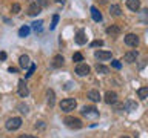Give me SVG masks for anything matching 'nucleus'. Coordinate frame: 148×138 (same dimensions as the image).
<instances>
[{
    "label": "nucleus",
    "instance_id": "nucleus-1",
    "mask_svg": "<svg viewBox=\"0 0 148 138\" xmlns=\"http://www.w3.org/2000/svg\"><path fill=\"white\" fill-rule=\"evenodd\" d=\"M76 106H77V101L74 98H65L60 101V109L63 112H71V110L76 109Z\"/></svg>",
    "mask_w": 148,
    "mask_h": 138
},
{
    "label": "nucleus",
    "instance_id": "nucleus-2",
    "mask_svg": "<svg viewBox=\"0 0 148 138\" xmlns=\"http://www.w3.org/2000/svg\"><path fill=\"white\" fill-rule=\"evenodd\" d=\"M5 126H6L8 131H17V129L22 126V118H20V117H12V118H9Z\"/></svg>",
    "mask_w": 148,
    "mask_h": 138
},
{
    "label": "nucleus",
    "instance_id": "nucleus-3",
    "mask_svg": "<svg viewBox=\"0 0 148 138\" xmlns=\"http://www.w3.org/2000/svg\"><path fill=\"white\" fill-rule=\"evenodd\" d=\"M65 124H66L69 129H80L83 126V123L80 121V120L74 118V117H66L65 118Z\"/></svg>",
    "mask_w": 148,
    "mask_h": 138
},
{
    "label": "nucleus",
    "instance_id": "nucleus-4",
    "mask_svg": "<svg viewBox=\"0 0 148 138\" xmlns=\"http://www.w3.org/2000/svg\"><path fill=\"white\" fill-rule=\"evenodd\" d=\"M125 45L130 46V48H136L139 45V37L136 34H127L125 35Z\"/></svg>",
    "mask_w": 148,
    "mask_h": 138
},
{
    "label": "nucleus",
    "instance_id": "nucleus-5",
    "mask_svg": "<svg viewBox=\"0 0 148 138\" xmlns=\"http://www.w3.org/2000/svg\"><path fill=\"white\" fill-rule=\"evenodd\" d=\"M82 114L85 115V117H91V118L99 117V110H97L94 106H85V108L82 109Z\"/></svg>",
    "mask_w": 148,
    "mask_h": 138
},
{
    "label": "nucleus",
    "instance_id": "nucleus-6",
    "mask_svg": "<svg viewBox=\"0 0 148 138\" xmlns=\"http://www.w3.org/2000/svg\"><path fill=\"white\" fill-rule=\"evenodd\" d=\"M90 66H88L86 63H77V66H76V74L77 75H80V77H85L90 74Z\"/></svg>",
    "mask_w": 148,
    "mask_h": 138
},
{
    "label": "nucleus",
    "instance_id": "nucleus-7",
    "mask_svg": "<svg viewBox=\"0 0 148 138\" xmlns=\"http://www.w3.org/2000/svg\"><path fill=\"white\" fill-rule=\"evenodd\" d=\"M94 57L97 60H100V62H106V60H110L111 58V52L110 51H96L94 52Z\"/></svg>",
    "mask_w": 148,
    "mask_h": 138
},
{
    "label": "nucleus",
    "instance_id": "nucleus-8",
    "mask_svg": "<svg viewBox=\"0 0 148 138\" xmlns=\"http://www.w3.org/2000/svg\"><path fill=\"white\" fill-rule=\"evenodd\" d=\"M18 95H20L22 98H25V97L29 95V89H28L25 80H20V81H18Z\"/></svg>",
    "mask_w": 148,
    "mask_h": 138
},
{
    "label": "nucleus",
    "instance_id": "nucleus-9",
    "mask_svg": "<svg viewBox=\"0 0 148 138\" xmlns=\"http://www.w3.org/2000/svg\"><path fill=\"white\" fill-rule=\"evenodd\" d=\"M136 58H137V51H134V49L128 51V52L123 55V62H127V63H134Z\"/></svg>",
    "mask_w": 148,
    "mask_h": 138
},
{
    "label": "nucleus",
    "instance_id": "nucleus-10",
    "mask_svg": "<svg viewBox=\"0 0 148 138\" xmlns=\"http://www.w3.org/2000/svg\"><path fill=\"white\" fill-rule=\"evenodd\" d=\"M116 101H117V94L116 92H113V91H108L105 94V103L106 104H114Z\"/></svg>",
    "mask_w": 148,
    "mask_h": 138
},
{
    "label": "nucleus",
    "instance_id": "nucleus-11",
    "mask_svg": "<svg viewBox=\"0 0 148 138\" xmlns=\"http://www.w3.org/2000/svg\"><path fill=\"white\" fill-rule=\"evenodd\" d=\"M40 11H42V8L39 6V5H37L36 2H31L29 8H28V14H29V16H39Z\"/></svg>",
    "mask_w": 148,
    "mask_h": 138
},
{
    "label": "nucleus",
    "instance_id": "nucleus-12",
    "mask_svg": "<svg viewBox=\"0 0 148 138\" xmlns=\"http://www.w3.org/2000/svg\"><path fill=\"white\" fill-rule=\"evenodd\" d=\"M127 6H128V9L136 12L140 9V0H127Z\"/></svg>",
    "mask_w": 148,
    "mask_h": 138
},
{
    "label": "nucleus",
    "instance_id": "nucleus-13",
    "mask_svg": "<svg viewBox=\"0 0 148 138\" xmlns=\"http://www.w3.org/2000/svg\"><path fill=\"white\" fill-rule=\"evenodd\" d=\"M76 43L77 45H85L86 43V35H85V31L83 29H79L77 34H76Z\"/></svg>",
    "mask_w": 148,
    "mask_h": 138
},
{
    "label": "nucleus",
    "instance_id": "nucleus-14",
    "mask_svg": "<svg viewBox=\"0 0 148 138\" xmlns=\"http://www.w3.org/2000/svg\"><path fill=\"white\" fill-rule=\"evenodd\" d=\"M18 64H20V68H22V69L29 68V64H31L29 57H28L26 54H25V55H20V58H18Z\"/></svg>",
    "mask_w": 148,
    "mask_h": 138
},
{
    "label": "nucleus",
    "instance_id": "nucleus-15",
    "mask_svg": "<svg viewBox=\"0 0 148 138\" xmlns=\"http://www.w3.org/2000/svg\"><path fill=\"white\" fill-rule=\"evenodd\" d=\"M106 34L111 35V37H117L120 34V28L116 26V25H111V26L106 28Z\"/></svg>",
    "mask_w": 148,
    "mask_h": 138
},
{
    "label": "nucleus",
    "instance_id": "nucleus-16",
    "mask_svg": "<svg viewBox=\"0 0 148 138\" xmlns=\"http://www.w3.org/2000/svg\"><path fill=\"white\" fill-rule=\"evenodd\" d=\"M46 101H48L49 108H53V106L56 104V95H54L53 89H48V92H46Z\"/></svg>",
    "mask_w": 148,
    "mask_h": 138
},
{
    "label": "nucleus",
    "instance_id": "nucleus-17",
    "mask_svg": "<svg viewBox=\"0 0 148 138\" xmlns=\"http://www.w3.org/2000/svg\"><path fill=\"white\" fill-rule=\"evenodd\" d=\"M91 16H92V20L94 22H102V14L96 6H91Z\"/></svg>",
    "mask_w": 148,
    "mask_h": 138
},
{
    "label": "nucleus",
    "instance_id": "nucleus-18",
    "mask_svg": "<svg viewBox=\"0 0 148 138\" xmlns=\"http://www.w3.org/2000/svg\"><path fill=\"white\" fill-rule=\"evenodd\" d=\"M88 98H90L91 101H100V94H99V91H96V89L88 91Z\"/></svg>",
    "mask_w": 148,
    "mask_h": 138
},
{
    "label": "nucleus",
    "instance_id": "nucleus-19",
    "mask_svg": "<svg viewBox=\"0 0 148 138\" xmlns=\"http://www.w3.org/2000/svg\"><path fill=\"white\" fill-rule=\"evenodd\" d=\"M63 63H65V58L62 55H56L53 58V68H60V66H63Z\"/></svg>",
    "mask_w": 148,
    "mask_h": 138
},
{
    "label": "nucleus",
    "instance_id": "nucleus-20",
    "mask_svg": "<svg viewBox=\"0 0 148 138\" xmlns=\"http://www.w3.org/2000/svg\"><path fill=\"white\" fill-rule=\"evenodd\" d=\"M110 14H111V16H114V17H119L120 14H122L119 5H111V6H110Z\"/></svg>",
    "mask_w": 148,
    "mask_h": 138
},
{
    "label": "nucleus",
    "instance_id": "nucleus-21",
    "mask_svg": "<svg viewBox=\"0 0 148 138\" xmlns=\"http://www.w3.org/2000/svg\"><path fill=\"white\" fill-rule=\"evenodd\" d=\"M125 109H127L128 112H133V110L137 109V103H136V101H133V100H128L127 103H125Z\"/></svg>",
    "mask_w": 148,
    "mask_h": 138
},
{
    "label": "nucleus",
    "instance_id": "nucleus-22",
    "mask_svg": "<svg viewBox=\"0 0 148 138\" xmlns=\"http://www.w3.org/2000/svg\"><path fill=\"white\" fill-rule=\"evenodd\" d=\"M96 72L102 74V75H106V74H110V69L103 66V64H96Z\"/></svg>",
    "mask_w": 148,
    "mask_h": 138
},
{
    "label": "nucleus",
    "instance_id": "nucleus-23",
    "mask_svg": "<svg viewBox=\"0 0 148 138\" xmlns=\"http://www.w3.org/2000/svg\"><path fill=\"white\" fill-rule=\"evenodd\" d=\"M137 97H139V98H142V100L148 98V87H140V89L137 91Z\"/></svg>",
    "mask_w": 148,
    "mask_h": 138
},
{
    "label": "nucleus",
    "instance_id": "nucleus-24",
    "mask_svg": "<svg viewBox=\"0 0 148 138\" xmlns=\"http://www.w3.org/2000/svg\"><path fill=\"white\" fill-rule=\"evenodd\" d=\"M29 32H31V28L29 26H22L20 29H18V37H26Z\"/></svg>",
    "mask_w": 148,
    "mask_h": 138
},
{
    "label": "nucleus",
    "instance_id": "nucleus-25",
    "mask_svg": "<svg viewBox=\"0 0 148 138\" xmlns=\"http://www.w3.org/2000/svg\"><path fill=\"white\" fill-rule=\"evenodd\" d=\"M139 18H140V22L148 23V9H142V11L139 12Z\"/></svg>",
    "mask_w": 148,
    "mask_h": 138
},
{
    "label": "nucleus",
    "instance_id": "nucleus-26",
    "mask_svg": "<svg viewBox=\"0 0 148 138\" xmlns=\"http://www.w3.org/2000/svg\"><path fill=\"white\" fill-rule=\"evenodd\" d=\"M32 25V29H34L36 32H39V31H42V25H43V22L42 20H37V22H34V23H31Z\"/></svg>",
    "mask_w": 148,
    "mask_h": 138
},
{
    "label": "nucleus",
    "instance_id": "nucleus-27",
    "mask_svg": "<svg viewBox=\"0 0 148 138\" xmlns=\"http://www.w3.org/2000/svg\"><path fill=\"white\" fill-rule=\"evenodd\" d=\"M57 23H59V14H54V16H53V22H51V26H49V29H56Z\"/></svg>",
    "mask_w": 148,
    "mask_h": 138
},
{
    "label": "nucleus",
    "instance_id": "nucleus-28",
    "mask_svg": "<svg viewBox=\"0 0 148 138\" xmlns=\"http://www.w3.org/2000/svg\"><path fill=\"white\" fill-rule=\"evenodd\" d=\"M73 62H76V63H80V62H83V55L80 54V52H76L73 55Z\"/></svg>",
    "mask_w": 148,
    "mask_h": 138
},
{
    "label": "nucleus",
    "instance_id": "nucleus-29",
    "mask_svg": "<svg viewBox=\"0 0 148 138\" xmlns=\"http://www.w3.org/2000/svg\"><path fill=\"white\" fill-rule=\"evenodd\" d=\"M36 68H37V66H36V63H31V64H29V69H28V72H26V78H28V77H31L32 74H34Z\"/></svg>",
    "mask_w": 148,
    "mask_h": 138
},
{
    "label": "nucleus",
    "instance_id": "nucleus-30",
    "mask_svg": "<svg viewBox=\"0 0 148 138\" xmlns=\"http://www.w3.org/2000/svg\"><path fill=\"white\" fill-rule=\"evenodd\" d=\"M11 11H12V14H18V12H20V5H18V3H14L12 8H11Z\"/></svg>",
    "mask_w": 148,
    "mask_h": 138
},
{
    "label": "nucleus",
    "instance_id": "nucleus-31",
    "mask_svg": "<svg viewBox=\"0 0 148 138\" xmlns=\"http://www.w3.org/2000/svg\"><path fill=\"white\" fill-rule=\"evenodd\" d=\"M111 66H113L114 69H120V68H122V64H120L119 60H113V62H111Z\"/></svg>",
    "mask_w": 148,
    "mask_h": 138
},
{
    "label": "nucleus",
    "instance_id": "nucleus-32",
    "mask_svg": "<svg viewBox=\"0 0 148 138\" xmlns=\"http://www.w3.org/2000/svg\"><path fill=\"white\" fill-rule=\"evenodd\" d=\"M96 46H103V40H94L91 43V48H96Z\"/></svg>",
    "mask_w": 148,
    "mask_h": 138
},
{
    "label": "nucleus",
    "instance_id": "nucleus-33",
    "mask_svg": "<svg viewBox=\"0 0 148 138\" xmlns=\"http://www.w3.org/2000/svg\"><path fill=\"white\" fill-rule=\"evenodd\" d=\"M36 3L39 5L40 8H45L46 5H48V0H36Z\"/></svg>",
    "mask_w": 148,
    "mask_h": 138
},
{
    "label": "nucleus",
    "instance_id": "nucleus-34",
    "mask_svg": "<svg viewBox=\"0 0 148 138\" xmlns=\"http://www.w3.org/2000/svg\"><path fill=\"white\" fill-rule=\"evenodd\" d=\"M18 108L22 109V110H20L22 114H28V106H26V104H25V106H23V104H20V106H18Z\"/></svg>",
    "mask_w": 148,
    "mask_h": 138
},
{
    "label": "nucleus",
    "instance_id": "nucleus-35",
    "mask_svg": "<svg viewBox=\"0 0 148 138\" xmlns=\"http://www.w3.org/2000/svg\"><path fill=\"white\" fill-rule=\"evenodd\" d=\"M0 60H6V52H0Z\"/></svg>",
    "mask_w": 148,
    "mask_h": 138
},
{
    "label": "nucleus",
    "instance_id": "nucleus-36",
    "mask_svg": "<svg viewBox=\"0 0 148 138\" xmlns=\"http://www.w3.org/2000/svg\"><path fill=\"white\" fill-rule=\"evenodd\" d=\"M97 2H99V3H106L108 0H97Z\"/></svg>",
    "mask_w": 148,
    "mask_h": 138
},
{
    "label": "nucleus",
    "instance_id": "nucleus-37",
    "mask_svg": "<svg viewBox=\"0 0 148 138\" xmlns=\"http://www.w3.org/2000/svg\"><path fill=\"white\" fill-rule=\"evenodd\" d=\"M56 2H57V3H63L65 0H56Z\"/></svg>",
    "mask_w": 148,
    "mask_h": 138
},
{
    "label": "nucleus",
    "instance_id": "nucleus-38",
    "mask_svg": "<svg viewBox=\"0 0 148 138\" xmlns=\"http://www.w3.org/2000/svg\"><path fill=\"white\" fill-rule=\"evenodd\" d=\"M18 138H28V135H20V137H18Z\"/></svg>",
    "mask_w": 148,
    "mask_h": 138
},
{
    "label": "nucleus",
    "instance_id": "nucleus-39",
    "mask_svg": "<svg viewBox=\"0 0 148 138\" xmlns=\"http://www.w3.org/2000/svg\"><path fill=\"white\" fill-rule=\"evenodd\" d=\"M28 138H36V137H32V135H28Z\"/></svg>",
    "mask_w": 148,
    "mask_h": 138
},
{
    "label": "nucleus",
    "instance_id": "nucleus-40",
    "mask_svg": "<svg viewBox=\"0 0 148 138\" xmlns=\"http://www.w3.org/2000/svg\"><path fill=\"white\" fill-rule=\"evenodd\" d=\"M120 138H130V137H127V135H123V137H120Z\"/></svg>",
    "mask_w": 148,
    "mask_h": 138
}]
</instances>
